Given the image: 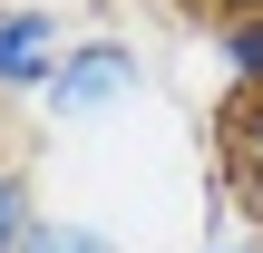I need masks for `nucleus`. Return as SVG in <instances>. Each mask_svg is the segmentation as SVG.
I'll list each match as a JSON object with an SVG mask.
<instances>
[{
	"label": "nucleus",
	"mask_w": 263,
	"mask_h": 253,
	"mask_svg": "<svg viewBox=\"0 0 263 253\" xmlns=\"http://www.w3.org/2000/svg\"><path fill=\"white\" fill-rule=\"evenodd\" d=\"M195 253H263V234H234V244H195Z\"/></svg>",
	"instance_id": "obj_8"
},
{
	"label": "nucleus",
	"mask_w": 263,
	"mask_h": 253,
	"mask_svg": "<svg viewBox=\"0 0 263 253\" xmlns=\"http://www.w3.org/2000/svg\"><path fill=\"white\" fill-rule=\"evenodd\" d=\"M146 88H156V68H146V49H137L127 29H78L68 59H59V78L39 88V117H49V127H107V117H127Z\"/></svg>",
	"instance_id": "obj_1"
},
{
	"label": "nucleus",
	"mask_w": 263,
	"mask_h": 253,
	"mask_svg": "<svg viewBox=\"0 0 263 253\" xmlns=\"http://www.w3.org/2000/svg\"><path fill=\"white\" fill-rule=\"evenodd\" d=\"M215 68H224V88H234V98H263V10L215 20Z\"/></svg>",
	"instance_id": "obj_3"
},
{
	"label": "nucleus",
	"mask_w": 263,
	"mask_h": 253,
	"mask_svg": "<svg viewBox=\"0 0 263 253\" xmlns=\"http://www.w3.org/2000/svg\"><path fill=\"white\" fill-rule=\"evenodd\" d=\"M205 20H244V10H263V0H195Z\"/></svg>",
	"instance_id": "obj_7"
},
{
	"label": "nucleus",
	"mask_w": 263,
	"mask_h": 253,
	"mask_svg": "<svg viewBox=\"0 0 263 253\" xmlns=\"http://www.w3.org/2000/svg\"><path fill=\"white\" fill-rule=\"evenodd\" d=\"M224 185H234V205L263 224V156H244V146H224Z\"/></svg>",
	"instance_id": "obj_6"
},
{
	"label": "nucleus",
	"mask_w": 263,
	"mask_h": 253,
	"mask_svg": "<svg viewBox=\"0 0 263 253\" xmlns=\"http://www.w3.org/2000/svg\"><path fill=\"white\" fill-rule=\"evenodd\" d=\"M68 39H78V29H68L49 0H0V98H39V88L59 78Z\"/></svg>",
	"instance_id": "obj_2"
},
{
	"label": "nucleus",
	"mask_w": 263,
	"mask_h": 253,
	"mask_svg": "<svg viewBox=\"0 0 263 253\" xmlns=\"http://www.w3.org/2000/svg\"><path fill=\"white\" fill-rule=\"evenodd\" d=\"M29 253H137V244H127V234H107L98 215H59V205H49V215H39V234H29Z\"/></svg>",
	"instance_id": "obj_4"
},
{
	"label": "nucleus",
	"mask_w": 263,
	"mask_h": 253,
	"mask_svg": "<svg viewBox=\"0 0 263 253\" xmlns=\"http://www.w3.org/2000/svg\"><path fill=\"white\" fill-rule=\"evenodd\" d=\"M39 195H29V176L20 166H0V253H29V234H39Z\"/></svg>",
	"instance_id": "obj_5"
}]
</instances>
